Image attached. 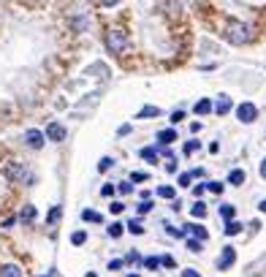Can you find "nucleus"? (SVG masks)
<instances>
[{
  "instance_id": "f257e3e1",
  "label": "nucleus",
  "mask_w": 266,
  "mask_h": 277,
  "mask_svg": "<svg viewBox=\"0 0 266 277\" xmlns=\"http://www.w3.org/2000/svg\"><path fill=\"white\" fill-rule=\"evenodd\" d=\"M106 46H109V52H114V54H122L125 49H128V36H125L120 27H112V30H106Z\"/></svg>"
},
{
  "instance_id": "f03ea898",
  "label": "nucleus",
  "mask_w": 266,
  "mask_h": 277,
  "mask_svg": "<svg viewBox=\"0 0 266 277\" xmlns=\"http://www.w3.org/2000/svg\"><path fill=\"white\" fill-rule=\"evenodd\" d=\"M225 38H228L231 44L242 46V44H247V41H250V30H247V25H242V22H228Z\"/></svg>"
},
{
  "instance_id": "7ed1b4c3",
  "label": "nucleus",
  "mask_w": 266,
  "mask_h": 277,
  "mask_svg": "<svg viewBox=\"0 0 266 277\" xmlns=\"http://www.w3.org/2000/svg\"><path fill=\"white\" fill-rule=\"evenodd\" d=\"M3 171H6V177H9L11 182H25V185H33V174H30L22 163H9Z\"/></svg>"
},
{
  "instance_id": "20e7f679",
  "label": "nucleus",
  "mask_w": 266,
  "mask_h": 277,
  "mask_svg": "<svg viewBox=\"0 0 266 277\" xmlns=\"http://www.w3.org/2000/svg\"><path fill=\"white\" fill-rule=\"evenodd\" d=\"M255 117H258V109H255V104H250V101H245V104H239V106H237V120H239V122L250 125V122H255Z\"/></svg>"
},
{
  "instance_id": "39448f33",
  "label": "nucleus",
  "mask_w": 266,
  "mask_h": 277,
  "mask_svg": "<svg viewBox=\"0 0 266 277\" xmlns=\"http://www.w3.org/2000/svg\"><path fill=\"white\" fill-rule=\"evenodd\" d=\"M44 136L49 139V141H62V139H65V128H62L60 122H49V125H46Z\"/></svg>"
},
{
  "instance_id": "423d86ee",
  "label": "nucleus",
  "mask_w": 266,
  "mask_h": 277,
  "mask_svg": "<svg viewBox=\"0 0 266 277\" xmlns=\"http://www.w3.org/2000/svg\"><path fill=\"white\" fill-rule=\"evenodd\" d=\"M25 141H27V147L41 149V147H44V133L36 131V128H30V131H25Z\"/></svg>"
},
{
  "instance_id": "0eeeda50",
  "label": "nucleus",
  "mask_w": 266,
  "mask_h": 277,
  "mask_svg": "<svg viewBox=\"0 0 266 277\" xmlns=\"http://www.w3.org/2000/svg\"><path fill=\"white\" fill-rule=\"evenodd\" d=\"M234 261H237V253H234V248H223V256L217 258V269H231Z\"/></svg>"
},
{
  "instance_id": "6e6552de",
  "label": "nucleus",
  "mask_w": 266,
  "mask_h": 277,
  "mask_svg": "<svg viewBox=\"0 0 266 277\" xmlns=\"http://www.w3.org/2000/svg\"><path fill=\"white\" fill-rule=\"evenodd\" d=\"M212 109H215L217 114H228V112H231V98H228V96H220V98L212 104Z\"/></svg>"
},
{
  "instance_id": "1a4fd4ad",
  "label": "nucleus",
  "mask_w": 266,
  "mask_h": 277,
  "mask_svg": "<svg viewBox=\"0 0 266 277\" xmlns=\"http://www.w3.org/2000/svg\"><path fill=\"white\" fill-rule=\"evenodd\" d=\"M0 277H22V269L17 264H3L0 266Z\"/></svg>"
},
{
  "instance_id": "9d476101",
  "label": "nucleus",
  "mask_w": 266,
  "mask_h": 277,
  "mask_svg": "<svg viewBox=\"0 0 266 277\" xmlns=\"http://www.w3.org/2000/svg\"><path fill=\"white\" fill-rule=\"evenodd\" d=\"M187 231L193 234V239H201V242H207V239H209V234H207V228H204V226H190Z\"/></svg>"
},
{
  "instance_id": "9b49d317",
  "label": "nucleus",
  "mask_w": 266,
  "mask_h": 277,
  "mask_svg": "<svg viewBox=\"0 0 266 277\" xmlns=\"http://www.w3.org/2000/svg\"><path fill=\"white\" fill-rule=\"evenodd\" d=\"M209 112H212V101H207V98L195 101V114H209Z\"/></svg>"
},
{
  "instance_id": "f8f14e48",
  "label": "nucleus",
  "mask_w": 266,
  "mask_h": 277,
  "mask_svg": "<svg viewBox=\"0 0 266 277\" xmlns=\"http://www.w3.org/2000/svg\"><path fill=\"white\" fill-rule=\"evenodd\" d=\"M139 117H142V120H152V117H160V109L158 106H144L142 112H139Z\"/></svg>"
},
{
  "instance_id": "ddd939ff",
  "label": "nucleus",
  "mask_w": 266,
  "mask_h": 277,
  "mask_svg": "<svg viewBox=\"0 0 266 277\" xmlns=\"http://www.w3.org/2000/svg\"><path fill=\"white\" fill-rule=\"evenodd\" d=\"M228 182H231V185H245V171H242V169H234V171L228 174Z\"/></svg>"
},
{
  "instance_id": "4468645a",
  "label": "nucleus",
  "mask_w": 266,
  "mask_h": 277,
  "mask_svg": "<svg viewBox=\"0 0 266 277\" xmlns=\"http://www.w3.org/2000/svg\"><path fill=\"white\" fill-rule=\"evenodd\" d=\"M174 139H177V131H171V128H169V131H160V133H158V141H160V144H171V141H174Z\"/></svg>"
},
{
  "instance_id": "2eb2a0df",
  "label": "nucleus",
  "mask_w": 266,
  "mask_h": 277,
  "mask_svg": "<svg viewBox=\"0 0 266 277\" xmlns=\"http://www.w3.org/2000/svg\"><path fill=\"white\" fill-rule=\"evenodd\" d=\"M22 220H27V223H33V220H36V207H33V204H27V207L25 209H22V215H19Z\"/></svg>"
},
{
  "instance_id": "dca6fc26",
  "label": "nucleus",
  "mask_w": 266,
  "mask_h": 277,
  "mask_svg": "<svg viewBox=\"0 0 266 277\" xmlns=\"http://www.w3.org/2000/svg\"><path fill=\"white\" fill-rule=\"evenodd\" d=\"M242 231V226L237 223V220H228V223H225V234H228V236H237Z\"/></svg>"
},
{
  "instance_id": "f3484780",
  "label": "nucleus",
  "mask_w": 266,
  "mask_h": 277,
  "mask_svg": "<svg viewBox=\"0 0 266 277\" xmlns=\"http://www.w3.org/2000/svg\"><path fill=\"white\" fill-rule=\"evenodd\" d=\"M142 158H144V161H150V163H155V158H158V149H155V147H144V149H142Z\"/></svg>"
},
{
  "instance_id": "a211bd4d",
  "label": "nucleus",
  "mask_w": 266,
  "mask_h": 277,
  "mask_svg": "<svg viewBox=\"0 0 266 277\" xmlns=\"http://www.w3.org/2000/svg\"><path fill=\"white\" fill-rule=\"evenodd\" d=\"M190 212H193L195 218H204V215H207V207H204V201H195L193 207H190Z\"/></svg>"
},
{
  "instance_id": "6ab92c4d",
  "label": "nucleus",
  "mask_w": 266,
  "mask_h": 277,
  "mask_svg": "<svg viewBox=\"0 0 266 277\" xmlns=\"http://www.w3.org/2000/svg\"><path fill=\"white\" fill-rule=\"evenodd\" d=\"M217 212H220V218L234 220V207H231V204H220V209H217Z\"/></svg>"
},
{
  "instance_id": "aec40b11",
  "label": "nucleus",
  "mask_w": 266,
  "mask_h": 277,
  "mask_svg": "<svg viewBox=\"0 0 266 277\" xmlns=\"http://www.w3.org/2000/svg\"><path fill=\"white\" fill-rule=\"evenodd\" d=\"M82 218L87 220V223H101V215H98V212H92V209H84Z\"/></svg>"
},
{
  "instance_id": "412c9836",
  "label": "nucleus",
  "mask_w": 266,
  "mask_h": 277,
  "mask_svg": "<svg viewBox=\"0 0 266 277\" xmlns=\"http://www.w3.org/2000/svg\"><path fill=\"white\" fill-rule=\"evenodd\" d=\"M120 234H122V223H112V226H109V236H112V239H117Z\"/></svg>"
},
{
  "instance_id": "4be33fe9",
  "label": "nucleus",
  "mask_w": 266,
  "mask_h": 277,
  "mask_svg": "<svg viewBox=\"0 0 266 277\" xmlns=\"http://www.w3.org/2000/svg\"><path fill=\"white\" fill-rule=\"evenodd\" d=\"M207 191H212V193L220 196V193L225 191V185H223V182H209V185H207Z\"/></svg>"
},
{
  "instance_id": "5701e85b",
  "label": "nucleus",
  "mask_w": 266,
  "mask_h": 277,
  "mask_svg": "<svg viewBox=\"0 0 266 277\" xmlns=\"http://www.w3.org/2000/svg\"><path fill=\"white\" fill-rule=\"evenodd\" d=\"M160 199H174V188H169V185H163L160 191H158Z\"/></svg>"
},
{
  "instance_id": "b1692460",
  "label": "nucleus",
  "mask_w": 266,
  "mask_h": 277,
  "mask_svg": "<svg viewBox=\"0 0 266 277\" xmlns=\"http://www.w3.org/2000/svg\"><path fill=\"white\" fill-rule=\"evenodd\" d=\"M187 250H190V253H201V239H187Z\"/></svg>"
},
{
  "instance_id": "393cba45",
  "label": "nucleus",
  "mask_w": 266,
  "mask_h": 277,
  "mask_svg": "<svg viewBox=\"0 0 266 277\" xmlns=\"http://www.w3.org/2000/svg\"><path fill=\"white\" fill-rule=\"evenodd\" d=\"M144 266H147V269H158V266H160V258H155V256L144 258Z\"/></svg>"
},
{
  "instance_id": "a878e982",
  "label": "nucleus",
  "mask_w": 266,
  "mask_h": 277,
  "mask_svg": "<svg viewBox=\"0 0 266 277\" xmlns=\"http://www.w3.org/2000/svg\"><path fill=\"white\" fill-rule=\"evenodd\" d=\"M179 185H182V188H190V185H193V171H190V174H182V177H179Z\"/></svg>"
},
{
  "instance_id": "bb28decb",
  "label": "nucleus",
  "mask_w": 266,
  "mask_h": 277,
  "mask_svg": "<svg viewBox=\"0 0 266 277\" xmlns=\"http://www.w3.org/2000/svg\"><path fill=\"white\" fill-rule=\"evenodd\" d=\"M84 239H87V234H84V231H76V234L71 236V242H74V244H84Z\"/></svg>"
},
{
  "instance_id": "cd10ccee",
  "label": "nucleus",
  "mask_w": 266,
  "mask_h": 277,
  "mask_svg": "<svg viewBox=\"0 0 266 277\" xmlns=\"http://www.w3.org/2000/svg\"><path fill=\"white\" fill-rule=\"evenodd\" d=\"M195 149H198V141H195V139H190V141H187V144H185V155L195 152Z\"/></svg>"
},
{
  "instance_id": "c85d7f7f",
  "label": "nucleus",
  "mask_w": 266,
  "mask_h": 277,
  "mask_svg": "<svg viewBox=\"0 0 266 277\" xmlns=\"http://www.w3.org/2000/svg\"><path fill=\"white\" fill-rule=\"evenodd\" d=\"M114 161L112 158H101V163H98V171H109V166H112Z\"/></svg>"
},
{
  "instance_id": "c756f323",
  "label": "nucleus",
  "mask_w": 266,
  "mask_h": 277,
  "mask_svg": "<svg viewBox=\"0 0 266 277\" xmlns=\"http://www.w3.org/2000/svg\"><path fill=\"white\" fill-rule=\"evenodd\" d=\"M128 231H130V234H142L144 228H142V223H139V220H136V223L130 220V223H128Z\"/></svg>"
},
{
  "instance_id": "7c9ffc66",
  "label": "nucleus",
  "mask_w": 266,
  "mask_h": 277,
  "mask_svg": "<svg viewBox=\"0 0 266 277\" xmlns=\"http://www.w3.org/2000/svg\"><path fill=\"white\" fill-rule=\"evenodd\" d=\"M150 209H152V201L150 199H144L142 204H139V212H142V215H144V212H150Z\"/></svg>"
},
{
  "instance_id": "2f4dec72",
  "label": "nucleus",
  "mask_w": 266,
  "mask_h": 277,
  "mask_svg": "<svg viewBox=\"0 0 266 277\" xmlns=\"http://www.w3.org/2000/svg\"><path fill=\"white\" fill-rule=\"evenodd\" d=\"M179 277H201V274H198V269H182Z\"/></svg>"
},
{
  "instance_id": "473e14b6",
  "label": "nucleus",
  "mask_w": 266,
  "mask_h": 277,
  "mask_svg": "<svg viewBox=\"0 0 266 277\" xmlns=\"http://www.w3.org/2000/svg\"><path fill=\"white\" fill-rule=\"evenodd\" d=\"M98 3H101V6H104V9H114V6H117V3H120V0H98Z\"/></svg>"
},
{
  "instance_id": "72a5a7b5",
  "label": "nucleus",
  "mask_w": 266,
  "mask_h": 277,
  "mask_svg": "<svg viewBox=\"0 0 266 277\" xmlns=\"http://www.w3.org/2000/svg\"><path fill=\"white\" fill-rule=\"evenodd\" d=\"M57 218H60V207H54V209L49 212V223H57Z\"/></svg>"
},
{
  "instance_id": "f704fd0d",
  "label": "nucleus",
  "mask_w": 266,
  "mask_h": 277,
  "mask_svg": "<svg viewBox=\"0 0 266 277\" xmlns=\"http://www.w3.org/2000/svg\"><path fill=\"white\" fill-rule=\"evenodd\" d=\"M122 266V261L120 258H114V261H109V269H112V272H117V269Z\"/></svg>"
},
{
  "instance_id": "c9c22d12",
  "label": "nucleus",
  "mask_w": 266,
  "mask_h": 277,
  "mask_svg": "<svg viewBox=\"0 0 266 277\" xmlns=\"http://www.w3.org/2000/svg\"><path fill=\"white\" fill-rule=\"evenodd\" d=\"M182 117H185V112H179V109H177V112L171 114V122H182Z\"/></svg>"
},
{
  "instance_id": "e433bc0d",
  "label": "nucleus",
  "mask_w": 266,
  "mask_h": 277,
  "mask_svg": "<svg viewBox=\"0 0 266 277\" xmlns=\"http://www.w3.org/2000/svg\"><path fill=\"white\" fill-rule=\"evenodd\" d=\"M130 191H133L130 182H122V185H120V193H130Z\"/></svg>"
},
{
  "instance_id": "4c0bfd02",
  "label": "nucleus",
  "mask_w": 266,
  "mask_h": 277,
  "mask_svg": "<svg viewBox=\"0 0 266 277\" xmlns=\"http://www.w3.org/2000/svg\"><path fill=\"white\" fill-rule=\"evenodd\" d=\"M160 264H163V266H174V258H171V256H163Z\"/></svg>"
},
{
  "instance_id": "58836bf2",
  "label": "nucleus",
  "mask_w": 266,
  "mask_h": 277,
  "mask_svg": "<svg viewBox=\"0 0 266 277\" xmlns=\"http://www.w3.org/2000/svg\"><path fill=\"white\" fill-rule=\"evenodd\" d=\"M101 193H104V196H112V193H114V185H104V188H101Z\"/></svg>"
},
{
  "instance_id": "ea45409f",
  "label": "nucleus",
  "mask_w": 266,
  "mask_h": 277,
  "mask_svg": "<svg viewBox=\"0 0 266 277\" xmlns=\"http://www.w3.org/2000/svg\"><path fill=\"white\" fill-rule=\"evenodd\" d=\"M133 179H136V182H144L147 174H144V171H136V174H133Z\"/></svg>"
},
{
  "instance_id": "a19ab883",
  "label": "nucleus",
  "mask_w": 266,
  "mask_h": 277,
  "mask_svg": "<svg viewBox=\"0 0 266 277\" xmlns=\"http://www.w3.org/2000/svg\"><path fill=\"white\" fill-rule=\"evenodd\" d=\"M14 223H17V218H6V220H3V228H11Z\"/></svg>"
},
{
  "instance_id": "79ce46f5",
  "label": "nucleus",
  "mask_w": 266,
  "mask_h": 277,
  "mask_svg": "<svg viewBox=\"0 0 266 277\" xmlns=\"http://www.w3.org/2000/svg\"><path fill=\"white\" fill-rule=\"evenodd\" d=\"M204 191H207V185H195V188H193V193H195V196H201Z\"/></svg>"
},
{
  "instance_id": "37998d69",
  "label": "nucleus",
  "mask_w": 266,
  "mask_h": 277,
  "mask_svg": "<svg viewBox=\"0 0 266 277\" xmlns=\"http://www.w3.org/2000/svg\"><path fill=\"white\" fill-rule=\"evenodd\" d=\"M261 177L266 179V158H263V163H261Z\"/></svg>"
},
{
  "instance_id": "c03bdc74",
  "label": "nucleus",
  "mask_w": 266,
  "mask_h": 277,
  "mask_svg": "<svg viewBox=\"0 0 266 277\" xmlns=\"http://www.w3.org/2000/svg\"><path fill=\"white\" fill-rule=\"evenodd\" d=\"M258 207H261V212H266V201H261V204H258Z\"/></svg>"
},
{
  "instance_id": "a18cd8bd",
  "label": "nucleus",
  "mask_w": 266,
  "mask_h": 277,
  "mask_svg": "<svg viewBox=\"0 0 266 277\" xmlns=\"http://www.w3.org/2000/svg\"><path fill=\"white\" fill-rule=\"evenodd\" d=\"M87 277H98V274H92V272H87Z\"/></svg>"
},
{
  "instance_id": "49530a36",
  "label": "nucleus",
  "mask_w": 266,
  "mask_h": 277,
  "mask_svg": "<svg viewBox=\"0 0 266 277\" xmlns=\"http://www.w3.org/2000/svg\"><path fill=\"white\" fill-rule=\"evenodd\" d=\"M128 277H139V274H128Z\"/></svg>"
}]
</instances>
